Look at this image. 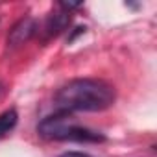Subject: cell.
<instances>
[{
  "label": "cell",
  "mask_w": 157,
  "mask_h": 157,
  "mask_svg": "<svg viewBox=\"0 0 157 157\" xmlns=\"http://www.w3.org/2000/svg\"><path fill=\"white\" fill-rule=\"evenodd\" d=\"M115 102V89L102 82L91 78H78L65 83L56 94L57 111L78 113V111H104Z\"/></svg>",
  "instance_id": "1"
},
{
  "label": "cell",
  "mask_w": 157,
  "mask_h": 157,
  "mask_svg": "<svg viewBox=\"0 0 157 157\" xmlns=\"http://www.w3.org/2000/svg\"><path fill=\"white\" fill-rule=\"evenodd\" d=\"M59 157H93V155L82 153V151H67V153H63V155H59Z\"/></svg>",
  "instance_id": "6"
},
{
  "label": "cell",
  "mask_w": 157,
  "mask_h": 157,
  "mask_svg": "<svg viewBox=\"0 0 157 157\" xmlns=\"http://www.w3.org/2000/svg\"><path fill=\"white\" fill-rule=\"evenodd\" d=\"M17 111L15 109H10V111H4L2 115H0V139H2L4 135H8L15 126H17Z\"/></svg>",
  "instance_id": "5"
},
{
  "label": "cell",
  "mask_w": 157,
  "mask_h": 157,
  "mask_svg": "<svg viewBox=\"0 0 157 157\" xmlns=\"http://www.w3.org/2000/svg\"><path fill=\"white\" fill-rule=\"evenodd\" d=\"M37 32V22L32 17H22L8 33V46L10 48H19L26 44Z\"/></svg>",
  "instance_id": "3"
},
{
  "label": "cell",
  "mask_w": 157,
  "mask_h": 157,
  "mask_svg": "<svg viewBox=\"0 0 157 157\" xmlns=\"http://www.w3.org/2000/svg\"><path fill=\"white\" fill-rule=\"evenodd\" d=\"M37 133L48 140H76V142H102L105 137L98 131L83 128L76 122L72 113L57 111L43 118L37 126Z\"/></svg>",
  "instance_id": "2"
},
{
  "label": "cell",
  "mask_w": 157,
  "mask_h": 157,
  "mask_svg": "<svg viewBox=\"0 0 157 157\" xmlns=\"http://www.w3.org/2000/svg\"><path fill=\"white\" fill-rule=\"evenodd\" d=\"M70 24V13L67 11H57V13H52L46 21V35L48 37H56L59 35L61 32H65Z\"/></svg>",
  "instance_id": "4"
}]
</instances>
